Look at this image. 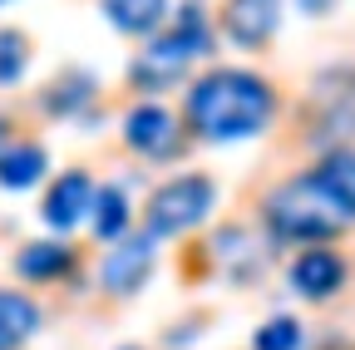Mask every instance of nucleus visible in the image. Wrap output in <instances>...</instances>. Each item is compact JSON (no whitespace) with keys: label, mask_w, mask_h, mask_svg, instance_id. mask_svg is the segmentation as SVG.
Masks as SVG:
<instances>
[{"label":"nucleus","mask_w":355,"mask_h":350,"mask_svg":"<svg viewBox=\"0 0 355 350\" xmlns=\"http://www.w3.org/2000/svg\"><path fill=\"white\" fill-rule=\"evenodd\" d=\"M188 128L207 143H237L266 134V123L277 114L272 84L252 69H207L202 79L188 84Z\"/></svg>","instance_id":"1"},{"label":"nucleus","mask_w":355,"mask_h":350,"mask_svg":"<svg viewBox=\"0 0 355 350\" xmlns=\"http://www.w3.org/2000/svg\"><path fill=\"white\" fill-rule=\"evenodd\" d=\"M261 217H266V227H272V237L301 242V247H326L331 237H340L350 227V217L321 193V183L311 178V173L306 178H286L282 188L266 193Z\"/></svg>","instance_id":"2"},{"label":"nucleus","mask_w":355,"mask_h":350,"mask_svg":"<svg viewBox=\"0 0 355 350\" xmlns=\"http://www.w3.org/2000/svg\"><path fill=\"white\" fill-rule=\"evenodd\" d=\"M212 50V30L202 20V6H183V10H173V30L153 35L148 40V50L128 64V79L139 84V89H173L178 79H183V69Z\"/></svg>","instance_id":"3"},{"label":"nucleus","mask_w":355,"mask_h":350,"mask_svg":"<svg viewBox=\"0 0 355 350\" xmlns=\"http://www.w3.org/2000/svg\"><path fill=\"white\" fill-rule=\"evenodd\" d=\"M212 202H217V188H212L207 173H178V178H168L148 198V232L153 237H183L212 212Z\"/></svg>","instance_id":"4"},{"label":"nucleus","mask_w":355,"mask_h":350,"mask_svg":"<svg viewBox=\"0 0 355 350\" xmlns=\"http://www.w3.org/2000/svg\"><path fill=\"white\" fill-rule=\"evenodd\" d=\"M153 232H133V237H123L109 256H104V267H99V286L104 291H114V296H133L144 281H148V272H153Z\"/></svg>","instance_id":"5"},{"label":"nucleus","mask_w":355,"mask_h":350,"mask_svg":"<svg viewBox=\"0 0 355 350\" xmlns=\"http://www.w3.org/2000/svg\"><path fill=\"white\" fill-rule=\"evenodd\" d=\"M178 139H183V128H178V119L163 104H133L123 119V143L144 158H173Z\"/></svg>","instance_id":"6"},{"label":"nucleus","mask_w":355,"mask_h":350,"mask_svg":"<svg viewBox=\"0 0 355 350\" xmlns=\"http://www.w3.org/2000/svg\"><path fill=\"white\" fill-rule=\"evenodd\" d=\"M282 25V0H227L222 6V30L232 45L242 50H261Z\"/></svg>","instance_id":"7"},{"label":"nucleus","mask_w":355,"mask_h":350,"mask_svg":"<svg viewBox=\"0 0 355 350\" xmlns=\"http://www.w3.org/2000/svg\"><path fill=\"white\" fill-rule=\"evenodd\" d=\"M291 291L306 296V301H326L345 286V256L331 252V247H306L296 261H291Z\"/></svg>","instance_id":"8"},{"label":"nucleus","mask_w":355,"mask_h":350,"mask_svg":"<svg viewBox=\"0 0 355 350\" xmlns=\"http://www.w3.org/2000/svg\"><path fill=\"white\" fill-rule=\"evenodd\" d=\"M40 212H44V222H50L55 232H69L79 217H89V212H94V183H89V173L69 168L64 178H55Z\"/></svg>","instance_id":"9"},{"label":"nucleus","mask_w":355,"mask_h":350,"mask_svg":"<svg viewBox=\"0 0 355 350\" xmlns=\"http://www.w3.org/2000/svg\"><path fill=\"white\" fill-rule=\"evenodd\" d=\"M311 178H316L321 193L355 222V148H331L316 168H311Z\"/></svg>","instance_id":"10"},{"label":"nucleus","mask_w":355,"mask_h":350,"mask_svg":"<svg viewBox=\"0 0 355 350\" xmlns=\"http://www.w3.org/2000/svg\"><path fill=\"white\" fill-rule=\"evenodd\" d=\"M15 272L25 281H55V277L74 272V247L69 242H25L15 252Z\"/></svg>","instance_id":"11"},{"label":"nucleus","mask_w":355,"mask_h":350,"mask_svg":"<svg viewBox=\"0 0 355 350\" xmlns=\"http://www.w3.org/2000/svg\"><path fill=\"white\" fill-rule=\"evenodd\" d=\"M104 15L123 35H158L168 20V0H104Z\"/></svg>","instance_id":"12"},{"label":"nucleus","mask_w":355,"mask_h":350,"mask_svg":"<svg viewBox=\"0 0 355 350\" xmlns=\"http://www.w3.org/2000/svg\"><path fill=\"white\" fill-rule=\"evenodd\" d=\"M35 326H40V306L25 291H0V350L25 345Z\"/></svg>","instance_id":"13"},{"label":"nucleus","mask_w":355,"mask_h":350,"mask_svg":"<svg viewBox=\"0 0 355 350\" xmlns=\"http://www.w3.org/2000/svg\"><path fill=\"white\" fill-rule=\"evenodd\" d=\"M44 168H50V158H44L40 143H10V148H0V188H30L44 178Z\"/></svg>","instance_id":"14"},{"label":"nucleus","mask_w":355,"mask_h":350,"mask_svg":"<svg viewBox=\"0 0 355 350\" xmlns=\"http://www.w3.org/2000/svg\"><path fill=\"white\" fill-rule=\"evenodd\" d=\"M89 217H94V237L99 242H123V232H128V198L119 188H99Z\"/></svg>","instance_id":"15"},{"label":"nucleus","mask_w":355,"mask_h":350,"mask_svg":"<svg viewBox=\"0 0 355 350\" xmlns=\"http://www.w3.org/2000/svg\"><path fill=\"white\" fill-rule=\"evenodd\" d=\"M89 99H94V79H89V74H69V79L50 84V99H44V104H50V114H74Z\"/></svg>","instance_id":"16"},{"label":"nucleus","mask_w":355,"mask_h":350,"mask_svg":"<svg viewBox=\"0 0 355 350\" xmlns=\"http://www.w3.org/2000/svg\"><path fill=\"white\" fill-rule=\"evenodd\" d=\"M252 350H301V321H291V316L266 321L252 335Z\"/></svg>","instance_id":"17"},{"label":"nucleus","mask_w":355,"mask_h":350,"mask_svg":"<svg viewBox=\"0 0 355 350\" xmlns=\"http://www.w3.org/2000/svg\"><path fill=\"white\" fill-rule=\"evenodd\" d=\"M25 35L20 30H0V84H15L25 74Z\"/></svg>","instance_id":"18"},{"label":"nucleus","mask_w":355,"mask_h":350,"mask_svg":"<svg viewBox=\"0 0 355 350\" xmlns=\"http://www.w3.org/2000/svg\"><path fill=\"white\" fill-rule=\"evenodd\" d=\"M301 6H306V15H326L331 0H301Z\"/></svg>","instance_id":"19"},{"label":"nucleus","mask_w":355,"mask_h":350,"mask_svg":"<svg viewBox=\"0 0 355 350\" xmlns=\"http://www.w3.org/2000/svg\"><path fill=\"white\" fill-rule=\"evenodd\" d=\"M0 143H6V123H0Z\"/></svg>","instance_id":"20"},{"label":"nucleus","mask_w":355,"mask_h":350,"mask_svg":"<svg viewBox=\"0 0 355 350\" xmlns=\"http://www.w3.org/2000/svg\"><path fill=\"white\" fill-rule=\"evenodd\" d=\"M119 350H139V345H119Z\"/></svg>","instance_id":"21"}]
</instances>
